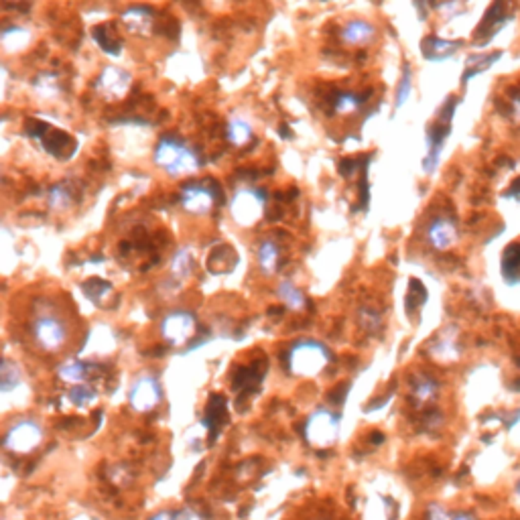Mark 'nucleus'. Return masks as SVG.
Listing matches in <instances>:
<instances>
[{"mask_svg": "<svg viewBox=\"0 0 520 520\" xmlns=\"http://www.w3.org/2000/svg\"><path fill=\"white\" fill-rule=\"evenodd\" d=\"M155 163H157V167L165 169L173 177L197 173V169L202 167V159H199L197 151L175 136H163L157 142Z\"/></svg>", "mask_w": 520, "mask_h": 520, "instance_id": "obj_1", "label": "nucleus"}, {"mask_svg": "<svg viewBox=\"0 0 520 520\" xmlns=\"http://www.w3.org/2000/svg\"><path fill=\"white\" fill-rule=\"evenodd\" d=\"M287 362H289V370L293 374L311 378L329 366L332 354L327 347L315 340H301L289 349Z\"/></svg>", "mask_w": 520, "mask_h": 520, "instance_id": "obj_2", "label": "nucleus"}, {"mask_svg": "<svg viewBox=\"0 0 520 520\" xmlns=\"http://www.w3.org/2000/svg\"><path fill=\"white\" fill-rule=\"evenodd\" d=\"M305 437L317 449L332 447L340 437V417L329 409H317L305 423Z\"/></svg>", "mask_w": 520, "mask_h": 520, "instance_id": "obj_3", "label": "nucleus"}, {"mask_svg": "<svg viewBox=\"0 0 520 520\" xmlns=\"http://www.w3.org/2000/svg\"><path fill=\"white\" fill-rule=\"evenodd\" d=\"M264 208H266V195L264 191L254 187H240L230 199L232 217L244 228L254 226L264 214Z\"/></svg>", "mask_w": 520, "mask_h": 520, "instance_id": "obj_4", "label": "nucleus"}, {"mask_svg": "<svg viewBox=\"0 0 520 520\" xmlns=\"http://www.w3.org/2000/svg\"><path fill=\"white\" fill-rule=\"evenodd\" d=\"M455 106H457V100L449 98L443 104L437 122L427 130V157L423 161V169L427 173H433L435 167H437V161H439V155H441V147H443V142H445V138L449 136V130H451V118H453Z\"/></svg>", "mask_w": 520, "mask_h": 520, "instance_id": "obj_5", "label": "nucleus"}, {"mask_svg": "<svg viewBox=\"0 0 520 520\" xmlns=\"http://www.w3.org/2000/svg\"><path fill=\"white\" fill-rule=\"evenodd\" d=\"M2 443L6 451L27 455L43 443V427L33 419H23L4 433Z\"/></svg>", "mask_w": 520, "mask_h": 520, "instance_id": "obj_6", "label": "nucleus"}, {"mask_svg": "<svg viewBox=\"0 0 520 520\" xmlns=\"http://www.w3.org/2000/svg\"><path fill=\"white\" fill-rule=\"evenodd\" d=\"M217 195H219V191H217L216 183H212V181H193V183H187L181 189L179 199H181V206L189 214L206 216L216 206Z\"/></svg>", "mask_w": 520, "mask_h": 520, "instance_id": "obj_7", "label": "nucleus"}, {"mask_svg": "<svg viewBox=\"0 0 520 520\" xmlns=\"http://www.w3.org/2000/svg\"><path fill=\"white\" fill-rule=\"evenodd\" d=\"M31 332H33L37 346L45 351H57L67 342V329H65L63 321L53 313L37 315L31 325Z\"/></svg>", "mask_w": 520, "mask_h": 520, "instance_id": "obj_8", "label": "nucleus"}, {"mask_svg": "<svg viewBox=\"0 0 520 520\" xmlns=\"http://www.w3.org/2000/svg\"><path fill=\"white\" fill-rule=\"evenodd\" d=\"M195 329H197L195 315L191 311H183V309L169 313L161 321V334L173 346H183L185 342H189L193 338Z\"/></svg>", "mask_w": 520, "mask_h": 520, "instance_id": "obj_9", "label": "nucleus"}, {"mask_svg": "<svg viewBox=\"0 0 520 520\" xmlns=\"http://www.w3.org/2000/svg\"><path fill=\"white\" fill-rule=\"evenodd\" d=\"M163 398V390H161V384L157 380V376L153 374H142L130 389L129 400L130 407L138 413H149L153 411L155 407H159Z\"/></svg>", "mask_w": 520, "mask_h": 520, "instance_id": "obj_10", "label": "nucleus"}, {"mask_svg": "<svg viewBox=\"0 0 520 520\" xmlns=\"http://www.w3.org/2000/svg\"><path fill=\"white\" fill-rule=\"evenodd\" d=\"M130 86H132V78H130L129 72H124L122 67H116V65L104 67V72L96 80V91L110 102L127 98Z\"/></svg>", "mask_w": 520, "mask_h": 520, "instance_id": "obj_11", "label": "nucleus"}, {"mask_svg": "<svg viewBox=\"0 0 520 520\" xmlns=\"http://www.w3.org/2000/svg\"><path fill=\"white\" fill-rule=\"evenodd\" d=\"M35 129L31 134L35 138L41 140V144L45 147L47 153H51L57 159H67L74 151H76V142L61 130L51 129L47 124H35Z\"/></svg>", "mask_w": 520, "mask_h": 520, "instance_id": "obj_12", "label": "nucleus"}, {"mask_svg": "<svg viewBox=\"0 0 520 520\" xmlns=\"http://www.w3.org/2000/svg\"><path fill=\"white\" fill-rule=\"evenodd\" d=\"M122 23L124 27L129 29L130 33L134 35H140V37H147L153 33V27H155V14L151 8L147 6H130L122 12Z\"/></svg>", "mask_w": 520, "mask_h": 520, "instance_id": "obj_13", "label": "nucleus"}, {"mask_svg": "<svg viewBox=\"0 0 520 520\" xmlns=\"http://www.w3.org/2000/svg\"><path fill=\"white\" fill-rule=\"evenodd\" d=\"M504 8H506V0H494V4L488 8L486 17H484V21H481V25L477 27L476 39H479L481 43H486V41L502 27V23L508 19Z\"/></svg>", "mask_w": 520, "mask_h": 520, "instance_id": "obj_14", "label": "nucleus"}, {"mask_svg": "<svg viewBox=\"0 0 520 520\" xmlns=\"http://www.w3.org/2000/svg\"><path fill=\"white\" fill-rule=\"evenodd\" d=\"M427 234H429V242L433 244L437 250H447L457 240V230H455L453 221H449L445 217L435 219L433 224L429 226Z\"/></svg>", "mask_w": 520, "mask_h": 520, "instance_id": "obj_15", "label": "nucleus"}, {"mask_svg": "<svg viewBox=\"0 0 520 520\" xmlns=\"http://www.w3.org/2000/svg\"><path fill=\"white\" fill-rule=\"evenodd\" d=\"M340 37L347 45H368L374 41L376 29L370 23H366L362 19H356V21H349L346 27L342 29Z\"/></svg>", "mask_w": 520, "mask_h": 520, "instance_id": "obj_16", "label": "nucleus"}, {"mask_svg": "<svg viewBox=\"0 0 520 520\" xmlns=\"http://www.w3.org/2000/svg\"><path fill=\"white\" fill-rule=\"evenodd\" d=\"M459 45H462V41H443V39H437V37H425L423 43H421V53L429 61H443V59L451 57L457 51Z\"/></svg>", "mask_w": 520, "mask_h": 520, "instance_id": "obj_17", "label": "nucleus"}, {"mask_svg": "<svg viewBox=\"0 0 520 520\" xmlns=\"http://www.w3.org/2000/svg\"><path fill=\"white\" fill-rule=\"evenodd\" d=\"M195 266V252L191 246H181L173 254L171 260V277L177 283H183L191 277Z\"/></svg>", "mask_w": 520, "mask_h": 520, "instance_id": "obj_18", "label": "nucleus"}, {"mask_svg": "<svg viewBox=\"0 0 520 520\" xmlns=\"http://www.w3.org/2000/svg\"><path fill=\"white\" fill-rule=\"evenodd\" d=\"M457 342H455V329L449 327L445 329L439 340H435L431 344V356L439 362H453L457 360Z\"/></svg>", "mask_w": 520, "mask_h": 520, "instance_id": "obj_19", "label": "nucleus"}, {"mask_svg": "<svg viewBox=\"0 0 520 520\" xmlns=\"http://www.w3.org/2000/svg\"><path fill=\"white\" fill-rule=\"evenodd\" d=\"M257 260L264 274H274L281 264V248L274 240H262L257 250Z\"/></svg>", "mask_w": 520, "mask_h": 520, "instance_id": "obj_20", "label": "nucleus"}, {"mask_svg": "<svg viewBox=\"0 0 520 520\" xmlns=\"http://www.w3.org/2000/svg\"><path fill=\"white\" fill-rule=\"evenodd\" d=\"M236 264V254L230 246L221 244V246H216L210 257H208V270L214 272V274H224V272H230Z\"/></svg>", "mask_w": 520, "mask_h": 520, "instance_id": "obj_21", "label": "nucleus"}, {"mask_svg": "<svg viewBox=\"0 0 520 520\" xmlns=\"http://www.w3.org/2000/svg\"><path fill=\"white\" fill-rule=\"evenodd\" d=\"M57 374L61 380L69 384H86L87 376H89V364L82 360H67L57 368Z\"/></svg>", "mask_w": 520, "mask_h": 520, "instance_id": "obj_22", "label": "nucleus"}, {"mask_svg": "<svg viewBox=\"0 0 520 520\" xmlns=\"http://www.w3.org/2000/svg\"><path fill=\"white\" fill-rule=\"evenodd\" d=\"M91 37H94V41L98 43V47H100L104 53H108V55H112V57H118V55H120V51H122V41L118 39L116 31L112 33V29H110L108 25L96 27V29L91 31Z\"/></svg>", "mask_w": 520, "mask_h": 520, "instance_id": "obj_23", "label": "nucleus"}, {"mask_svg": "<svg viewBox=\"0 0 520 520\" xmlns=\"http://www.w3.org/2000/svg\"><path fill=\"white\" fill-rule=\"evenodd\" d=\"M0 41H2V47L6 51H23L27 45L31 43V31L25 29V27H19V25H12V27H6L0 35Z\"/></svg>", "mask_w": 520, "mask_h": 520, "instance_id": "obj_24", "label": "nucleus"}, {"mask_svg": "<svg viewBox=\"0 0 520 520\" xmlns=\"http://www.w3.org/2000/svg\"><path fill=\"white\" fill-rule=\"evenodd\" d=\"M502 274L512 285L520 283V242L506 248L502 257Z\"/></svg>", "mask_w": 520, "mask_h": 520, "instance_id": "obj_25", "label": "nucleus"}, {"mask_svg": "<svg viewBox=\"0 0 520 520\" xmlns=\"http://www.w3.org/2000/svg\"><path fill=\"white\" fill-rule=\"evenodd\" d=\"M74 197H76V193H74V189H72V185L69 183H57V185H53L51 189H49V197H47V202H49V208H53V210H67V208H72V204H74Z\"/></svg>", "mask_w": 520, "mask_h": 520, "instance_id": "obj_26", "label": "nucleus"}, {"mask_svg": "<svg viewBox=\"0 0 520 520\" xmlns=\"http://www.w3.org/2000/svg\"><path fill=\"white\" fill-rule=\"evenodd\" d=\"M226 136H228V140H230L234 147H244V144H248V142L252 140V127H250L246 120L234 116V118H230V122H228Z\"/></svg>", "mask_w": 520, "mask_h": 520, "instance_id": "obj_27", "label": "nucleus"}, {"mask_svg": "<svg viewBox=\"0 0 520 520\" xmlns=\"http://www.w3.org/2000/svg\"><path fill=\"white\" fill-rule=\"evenodd\" d=\"M411 392H413V398L419 404H425V402L433 400L435 396H437V382H435L433 378L425 376V374H419V376L413 378Z\"/></svg>", "mask_w": 520, "mask_h": 520, "instance_id": "obj_28", "label": "nucleus"}, {"mask_svg": "<svg viewBox=\"0 0 520 520\" xmlns=\"http://www.w3.org/2000/svg\"><path fill=\"white\" fill-rule=\"evenodd\" d=\"M19 384H21V370H19V366L12 364L8 358H4L2 366H0V390H2V394L12 392Z\"/></svg>", "mask_w": 520, "mask_h": 520, "instance_id": "obj_29", "label": "nucleus"}, {"mask_svg": "<svg viewBox=\"0 0 520 520\" xmlns=\"http://www.w3.org/2000/svg\"><path fill=\"white\" fill-rule=\"evenodd\" d=\"M279 297H281L283 303L287 305L289 309H293V311H301V309H305V305H307V299H305L303 293L293 283H289V281H283L279 285Z\"/></svg>", "mask_w": 520, "mask_h": 520, "instance_id": "obj_30", "label": "nucleus"}, {"mask_svg": "<svg viewBox=\"0 0 520 520\" xmlns=\"http://www.w3.org/2000/svg\"><path fill=\"white\" fill-rule=\"evenodd\" d=\"M366 102V98L362 94H354V91H342L336 96L334 100V112L336 114H351L356 110H360V106Z\"/></svg>", "mask_w": 520, "mask_h": 520, "instance_id": "obj_31", "label": "nucleus"}, {"mask_svg": "<svg viewBox=\"0 0 520 520\" xmlns=\"http://www.w3.org/2000/svg\"><path fill=\"white\" fill-rule=\"evenodd\" d=\"M500 57V53L496 51V53H490V55H481V57H477V55H474V57H470V61H474V63H477L476 67H468L466 69V74L462 76V84H468V80L470 78H474L476 74H479V72H484V69H488L496 59Z\"/></svg>", "mask_w": 520, "mask_h": 520, "instance_id": "obj_32", "label": "nucleus"}, {"mask_svg": "<svg viewBox=\"0 0 520 520\" xmlns=\"http://www.w3.org/2000/svg\"><path fill=\"white\" fill-rule=\"evenodd\" d=\"M96 398H98V392L91 389V387H87V384H76V389L69 390V400L76 407H87Z\"/></svg>", "mask_w": 520, "mask_h": 520, "instance_id": "obj_33", "label": "nucleus"}, {"mask_svg": "<svg viewBox=\"0 0 520 520\" xmlns=\"http://www.w3.org/2000/svg\"><path fill=\"white\" fill-rule=\"evenodd\" d=\"M358 319H360L362 327H364L366 332H370V334H378V329H380V325H382L380 315H378L374 309H370V307H362L360 313H358Z\"/></svg>", "mask_w": 520, "mask_h": 520, "instance_id": "obj_34", "label": "nucleus"}, {"mask_svg": "<svg viewBox=\"0 0 520 520\" xmlns=\"http://www.w3.org/2000/svg\"><path fill=\"white\" fill-rule=\"evenodd\" d=\"M84 291H86V295L91 299V301H102V297H106L110 291H112V285L110 283H106V281H100V279H94V281H89L84 285Z\"/></svg>", "mask_w": 520, "mask_h": 520, "instance_id": "obj_35", "label": "nucleus"}, {"mask_svg": "<svg viewBox=\"0 0 520 520\" xmlns=\"http://www.w3.org/2000/svg\"><path fill=\"white\" fill-rule=\"evenodd\" d=\"M411 65L404 63L402 67V78H400V84H398V91H396V108L404 106V102L409 100L411 96Z\"/></svg>", "mask_w": 520, "mask_h": 520, "instance_id": "obj_36", "label": "nucleus"}, {"mask_svg": "<svg viewBox=\"0 0 520 520\" xmlns=\"http://www.w3.org/2000/svg\"><path fill=\"white\" fill-rule=\"evenodd\" d=\"M425 299H427V289L419 281H411V291L407 295V307L415 309L421 303H425Z\"/></svg>", "mask_w": 520, "mask_h": 520, "instance_id": "obj_37", "label": "nucleus"}, {"mask_svg": "<svg viewBox=\"0 0 520 520\" xmlns=\"http://www.w3.org/2000/svg\"><path fill=\"white\" fill-rule=\"evenodd\" d=\"M35 87L43 94V96H53V94H57V78L55 76H51V74H43L41 78H37L35 80Z\"/></svg>", "mask_w": 520, "mask_h": 520, "instance_id": "obj_38", "label": "nucleus"}, {"mask_svg": "<svg viewBox=\"0 0 520 520\" xmlns=\"http://www.w3.org/2000/svg\"><path fill=\"white\" fill-rule=\"evenodd\" d=\"M427 520H453L439 504H431L427 510Z\"/></svg>", "mask_w": 520, "mask_h": 520, "instance_id": "obj_39", "label": "nucleus"}, {"mask_svg": "<svg viewBox=\"0 0 520 520\" xmlns=\"http://www.w3.org/2000/svg\"><path fill=\"white\" fill-rule=\"evenodd\" d=\"M175 520H202V517H199L195 510H191V508H183V510L175 517Z\"/></svg>", "mask_w": 520, "mask_h": 520, "instance_id": "obj_40", "label": "nucleus"}, {"mask_svg": "<svg viewBox=\"0 0 520 520\" xmlns=\"http://www.w3.org/2000/svg\"><path fill=\"white\" fill-rule=\"evenodd\" d=\"M506 197H514V199H520V177L510 185V189L506 191Z\"/></svg>", "mask_w": 520, "mask_h": 520, "instance_id": "obj_41", "label": "nucleus"}, {"mask_svg": "<svg viewBox=\"0 0 520 520\" xmlns=\"http://www.w3.org/2000/svg\"><path fill=\"white\" fill-rule=\"evenodd\" d=\"M151 520H175V517L171 512H157Z\"/></svg>", "mask_w": 520, "mask_h": 520, "instance_id": "obj_42", "label": "nucleus"}, {"mask_svg": "<svg viewBox=\"0 0 520 520\" xmlns=\"http://www.w3.org/2000/svg\"><path fill=\"white\" fill-rule=\"evenodd\" d=\"M453 520H476L474 517H470V514H457V517H453Z\"/></svg>", "mask_w": 520, "mask_h": 520, "instance_id": "obj_43", "label": "nucleus"}, {"mask_svg": "<svg viewBox=\"0 0 520 520\" xmlns=\"http://www.w3.org/2000/svg\"><path fill=\"white\" fill-rule=\"evenodd\" d=\"M519 494H520V484H519Z\"/></svg>", "mask_w": 520, "mask_h": 520, "instance_id": "obj_44", "label": "nucleus"}]
</instances>
